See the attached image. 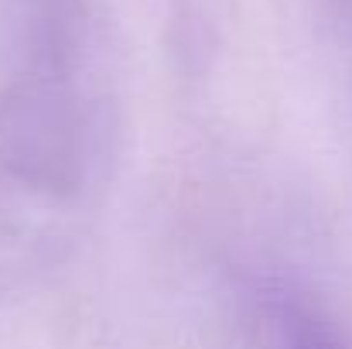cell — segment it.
I'll return each mask as SVG.
<instances>
[{"label": "cell", "mask_w": 352, "mask_h": 349, "mask_svg": "<svg viewBox=\"0 0 352 349\" xmlns=\"http://www.w3.org/2000/svg\"><path fill=\"white\" fill-rule=\"evenodd\" d=\"M277 349H349L342 332L305 298L284 295L274 305Z\"/></svg>", "instance_id": "obj_1"}]
</instances>
